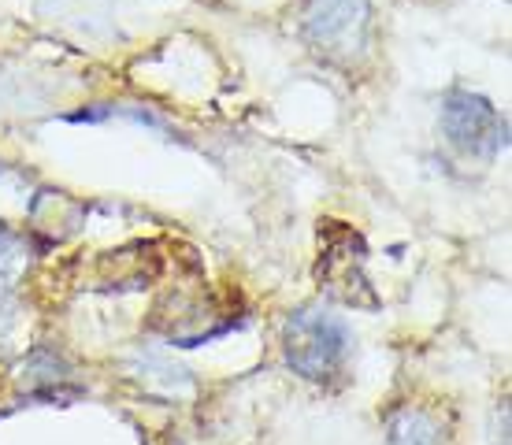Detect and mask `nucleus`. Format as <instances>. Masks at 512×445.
Wrapping results in <instances>:
<instances>
[{"instance_id": "f257e3e1", "label": "nucleus", "mask_w": 512, "mask_h": 445, "mask_svg": "<svg viewBox=\"0 0 512 445\" xmlns=\"http://www.w3.org/2000/svg\"><path fill=\"white\" fill-rule=\"evenodd\" d=\"M286 360L305 379H327L342 368L349 353V327L334 312L301 308L286 319Z\"/></svg>"}, {"instance_id": "f03ea898", "label": "nucleus", "mask_w": 512, "mask_h": 445, "mask_svg": "<svg viewBox=\"0 0 512 445\" xmlns=\"http://www.w3.org/2000/svg\"><path fill=\"white\" fill-rule=\"evenodd\" d=\"M301 30L320 56L338 60V64H353L368 52L372 4L368 0H308Z\"/></svg>"}, {"instance_id": "7ed1b4c3", "label": "nucleus", "mask_w": 512, "mask_h": 445, "mask_svg": "<svg viewBox=\"0 0 512 445\" xmlns=\"http://www.w3.org/2000/svg\"><path fill=\"white\" fill-rule=\"evenodd\" d=\"M442 134L468 160H494L505 149L501 115L475 93H449L442 104Z\"/></svg>"}, {"instance_id": "20e7f679", "label": "nucleus", "mask_w": 512, "mask_h": 445, "mask_svg": "<svg viewBox=\"0 0 512 445\" xmlns=\"http://www.w3.org/2000/svg\"><path fill=\"white\" fill-rule=\"evenodd\" d=\"M353 234L349 230H342V245L346 249H338L334 242H323V260H320V286H327V293L331 297H338V301H346V305H357V290H368V282H364V271H360V264H364V253H349L353 249Z\"/></svg>"}, {"instance_id": "39448f33", "label": "nucleus", "mask_w": 512, "mask_h": 445, "mask_svg": "<svg viewBox=\"0 0 512 445\" xmlns=\"http://www.w3.org/2000/svg\"><path fill=\"white\" fill-rule=\"evenodd\" d=\"M130 371L141 379V386L149 390V394H160V397H179V394H190L193 382L186 375L179 360H171L164 349H138V356L130 360Z\"/></svg>"}, {"instance_id": "423d86ee", "label": "nucleus", "mask_w": 512, "mask_h": 445, "mask_svg": "<svg viewBox=\"0 0 512 445\" xmlns=\"http://www.w3.org/2000/svg\"><path fill=\"white\" fill-rule=\"evenodd\" d=\"M390 431H394L397 445H438V427L423 412H412V408L394 416Z\"/></svg>"}]
</instances>
